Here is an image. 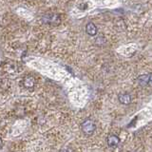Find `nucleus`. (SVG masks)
Here are the masks:
<instances>
[{"label":"nucleus","instance_id":"obj_1","mask_svg":"<svg viewBox=\"0 0 152 152\" xmlns=\"http://www.w3.org/2000/svg\"><path fill=\"white\" fill-rule=\"evenodd\" d=\"M96 129V126H95V123L90 120V119H87L85 120L82 124V130L84 131L85 134L87 135H91L92 133Z\"/></svg>","mask_w":152,"mask_h":152},{"label":"nucleus","instance_id":"obj_2","mask_svg":"<svg viewBox=\"0 0 152 152\" xmlns=\"http://www.w3.org/2000/svg\"><path fill=\"white\" fill-rule=\"evenodd\" d=\"M42 20L47 24H58L60 22V18L56 13H47L42 17Z\"/></svg>","mask_w":152,"mask_h":152},{"label":"nucleus","instance_id":"obj_3","mask_svg":"<svg viewBox=\"0 0 152 152\" xmlns=\"http://www.w3.org/2000/svg\"><path fill=\"white\" fill-rule=\"evenodd\" d=\"M120 144V138L116 135H109L107 137V145L110 147H116Z\"/></svg>","mask_w":152,"mask_h":152},{"label":"nucleus","instance_id":"obj_4","mask_svg":"<svg viewBox=\"0 0 152 152\" xmlns=\"http://www.w3.org/2000/svg\"><path fill=\"white\" fill-rule=\"evenodd\" d=\"M86 31H87L88 35L94 36V35H96V33H97V28L93 23L89 22L87 24V26H86Z\"/></svg>","mask_w":152,"mask_h":152},{"label":"nucleus","instance_id":"obj_5","mask_svg":"<svg viewBox=\"0 0 152 152\" xmlns=\"http://www.w3.org/2000/svg\"><path fill=\"white\" fill-rule=\"evenodd\" d=\"M34 78L32 77V76H26L25 78L23 80V85L25 86L27 88H32L33 86H34Z\"/></svg>","mask_w":152,"mask_h":152},{"label":"nucleus","instance_id":"obj_6","mask_svg":"<svg viewBox=\"0 0 152 152\" xmlns=\"http://www.w3.org/2000/svg\"><path fill=\"white\" fill-rule=\"evenodd\" d=\"M119 101L124 104H128L131 102V96L127 93H124L119 95Z\"/></svg>","mask_w":152,"mask_h":152},{"label":"nucleus","instance_id":"obj_7","mask_svg":"<svg viewBox=\"0 0 152 152\" xmlns=\"http://www.w3.org/2000/svg\"><path fill=\"white\" fill-rule=\"evenodd\" d=\"M148 81H149V74H145V75H141L139 78H138V82L141 86H147L148 85Z\"/></svg>","mask_w":152,"mask_h":152},{"label":"nucleus","instance_id":"obj_8","mask_svg":"<svg viewBox=\"0 0 152 152\" xmlns=\"http://www.w3.org/2000/svg\"><path fill=\"white\" fill-rule=\"evenodd\" d=\"M148 85L152 87V74H149V81H148Z\"/></svg>","mask_w":152,"mask_h":152}]
</instances>
